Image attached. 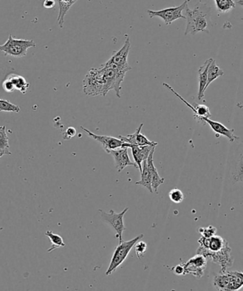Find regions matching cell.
Returning <instances> with one entry per match:
<instances>
[{"label": "cell", "instance_id": "1", "mask_svg": "<svg viewBox=\"0 0 243 291\" xmlns=\"http://www.w3.org/2000/svg\"><path fill=\"white\" fill-rule=\"evenodd\" d=\"M127 72L107 63L90 69L83 80V92L87 96H105L111 90H114L116 96L120 98L122 83Z\"/></svg>", "mask_w": 243, "mask_h": 291}, {"label": "cell", "instance_id": "2", "mask_svg": "<svg viewBox=\"0 0 243 291\" xmlns=\"http://www.w3.org/2000/svg\"><path fill=\"white\" fill-rule=\"evenodd\" d=\"M211 7H208L207 4L201 1L196 4L193 10H191L187 5L185 8L187 21L185 35H195L198 32L209 33L208 27L211 23Z\"/></svg>", "mask_w": 243, "mask_h": 291}, {"label": "cell", "instance_id": "3", "mask_svg": "<svg viewBox=\"0 0 243 291\" xmlns=\"http://www.w3.org/2000/svg\"><path fill=\"white\" fill-rule=\"evenodd\" d=\"M36 46L34 40L19 39L13 37L12 34H10L7 41L0 45V51H3L5 56L23 58L27 56L29 49L35 48Z\"/></svg>", "mask_w": 243, "mask_h": 291}, {"label": "cell", "instance_id": "4", "mask_svg": "<svg viewBox=\"0 0 243 291\" xmlns=\"http://www.w3.org/2000/svg\"><path fill=\"white\" fill-rule=\"evenodd\" d=\"M143 237L144 234H140L131 240L122 241V243H119L118 246L115 248L108 268L105 272L106 276L111 275L125 261L131 250L134 248L135 243Z\"/></svg>", "mask_w": 243, "mask_h": 291}, {"label": "cell", "instance_id": "5", "mask_svg": "<svg viewBox=\"0 0 243 291\" xmlns=\"http://www.w3.org/2000/svg\"><path fill=\"white\" fill-rule=\"evenodd\" d=\"M213 285L219 290H237L243 286V273L220 272L215 276Z\"/></svg>", "mask_w": 243, "mask_h": 291}, {"label": "cell", "instance_id": "6", "mask_svg": "<svg viewBox=\"0 0 243 291\" xmlns=\"http://www.w3.org/2000/svg\"><path fill=\"white\" fill-rule=\"evenodd\" d=\"M197 254H201L207 259H210L213 263H217L221 266L220 272H225L227 268L233 266V260L231 257V248L227 245L222 250L217 252H209L202 246L197 250Z\"/></svg>", "mask_w": 243, "mask_h": 291}, {"label": "cell", "instance_id": "7", "mask_svg": "<svg viewBox=\"0 0 243 291\" xmlns=\"http://www.w3.org/2000/svg\"><path fill=\"white\" fill-rule=\"evenodd\" d=\"M189 1L190 0H186L179 7H169V8L158 11L149 10H147V12L150 18L158 16V17L164 20V23L166 25H170L177 19H186V16L183 15L182 12L183 10H185Z\"/></svg>", "mask_w": 243, "mask_h": 291}, {"label": "cell", "instance_id": "8", "mask_svg": "<svg viewBox=\"0 0 243 291\" xmlns=\"http://www.w3.org/2000/svg\"><path fill=\"white\" fill-rule=\"evenodd\" d=\"M80 128L89 135L90 138H93V140L100 142L102 144L103 149L105 150V151L107 154H109V151H113V150L118 149V148H131V146H133V144L123 142L120 138H115V137L95 134L93 132L89 131V129L83 127V126H81Z\"/></svg>", "mask_w": 243, "mask_h": 291}, {"label": "cell", "instance_id": "9", "mask_svg": "<svg viewBox=\"0 0 243 291\" xmlns=\"http://www.w3.org/2000/svg\"><path fill=\"white\" fill-rule=\"evenodd\" d=\"M128 210H129V208H125L123 211L119 214L115 213L113 210H111V212L108 213L103 211V210H99L102 219L114 228L115 232H116L115 237L118 239L119 243L123 241L122 240V233H123L124 231L126 230L125 224H124V216H125Z\"/></svg>", "mask_w": 243, "mask_h": 291}, {"label": "cell", "instance_id": "10", "mask_svg": "<svg viewBox=\"0 0 243 291\" xmlns=\"http://www.w3.org/2000/svg\"><path fill=\"white\" fill-rule=\"evenodd\" d=\"M130 47L129 36L128 34H125V41L123 47L117 52H115L106 63L118 68V69H123V70L127 71L131 70V68L127 61L128 55H129Z\"/></svg>", "mask_w": 243, "mask_h": 291}, {"label": "cell", "instance_id": "11", "mask_svg": "<svg viewBox=\"0 0 243 291\" xmlns=\"http://www.w3.org/2000/svg\"><path fill=\"white\" fill-rule=\"evenodd\" d=\"M183 265L185 269V275L191 274L197 279H201L204 275V271L207 266V259L205 256L197 254Z\"/></svg>", "mask_w": 243, "mask_h": 291}, {"label": "cell", "instance_id": "12", "mask_svg": "<svg viewBox=\"0 0 243 291\" xmlns=\"http://www.w3.org/2000/svg\"><path fill=\"white\" fill-rule=\"evenodd\" d=\"M109 154L114 158L115 168H117L119 173L122 171L128 166H134L138 168V166L135 162H131L128 155V148H120L118 149L113 150L109 151Z\"/></svg>", "mask_w": 243, "mask_h": 291}, {"label": "cell", "instance_id": "13", "mask_svg": "<svg viewBox=\"0 0 243 291\" xmlns=\"http://www.w3.org/2000/svg\"><path fill=\"white\" fill-rule=\"evenodd\" d=\"M144 124L142 123L139 126L138 129L132 134L127 135V136H122L120 135L119 138L123 141V142H127L133 146H157L158 143L153 141L148 140L145 135L142 134L141 131L143 127Z\"/></svg>", "mask_w": 243, "mask_h": 291}, {"label": "cell", "instance_id": "14", "mask_svg": "<svg viewBox=\"0 0 243 291\" xmlns=\"http://www.w3.org/2000/svg\"><path fill=\"white\" fill-rule=\"evenodd\" d=\"M164 87L167 88L168 89H169L170 91H171L177 97V98H179L182 102H184V103L186 104L188 107L190 108L193 111V113H194V118L196 119L198 121L200 122L201 119L203 118H209L211 116V113L210 112V109L208 107V106L205 105H198V104H196V105L193 106L191 105V104L189 103L186 100H184V98H182L180 95L178 93L176 92L172 89V87H170L169 84H163Z\"/></svg>", "mask_w": 243, "mask_h": 291}, {"label": "cell", "instance_id": "15", "mask_svg": "<svg viewBox=\"0 0 243 291\" xmlns=\"http://www.w3.org/2000/svg\"><path fill=\"white\" fill-rule=\"evenodd\" d=\"M156 148L155 146H131V154L134 158L135 163L138 166L140 173L142 171V163L144 160H147L151 152Z\"/></svg>", "mask_w": 243, "mask_h": 291}, {"label": "cell", "instance_id": "16", "mask_svg": "<svg viewBox=\"0 0 243 291\" xmlns=\"http://www.w3.org/2000/svg\"><path fill=\"white\" fill-rule=\"evenodd\" d=\"M200 122L208 123L211 129L216 133L217 137H218L219 135H223V136L226 137L231 142H233L235 140L239 139L238 137L234 134V129H229L220 122L213 121L208 118H203L201 119Z\"/></svg>", "mask_w": 243, "mask_h": 291}, {"label": "cell", "instance_id": "17", "mask_svg": "<svg viewBox=\"0 0 243 291\" xmlns=\"http://www.w3.org/2000/svg\"><path fill=\"white\" fill-rule=\"evenodd\" d=\"M155 149H153L151 152L150 155L147 158V165L149 168V172H150L151 177V186H152L153 192L155 193L158 194V188L161 184H163L164 183V178L159 175L158 171L156 167L153 164V156L154 153Z\"/></svg>", "mask_w": 243, "mask_h": 291}, {"label": "cell", "instance_id": "18", "mask_svg": "<svg viewBox=\"0 0 243 291\" xmlns=\"http://www.w3.org/2000/svg\"><path fill=\"white\" fill-rule=\"evenodd\" d=\"M213 58H208L202 67L198 69V80L199 88L198 98V100H202L204 97V93L206 90V84L208 81V70L210 64H211Z\"/></svg>", "mask_w": 243, "mask_h": 291}, {"label": "cell", "instance_id": "19", "mask_svg": "<svg viewBox=\"0 0 243 291\" xmlns=\"http://www.w3.org/2000/svg\"><path fill=\"white\" fill-rule=\"evenodd\" d=\"M56 1L57 2L58 7H59L57 21L58 26H59L60 28L62 29L63 27L64 23H65L64 19H65L67 12L78 0H56Z\"/></svg>", "mask_w": 243, "mask_h": 291}, {"label": "cell", "instance_id": "20", "mask_svg": "<svg viewBox=\"0 0 243 291\" xmlns=\"http://www.w3.org/2000/svg\"><path fill=\"white\" fill-rule=\"evenodd\" d=\"M147 160H144L142 163V171L141 173V179L136 182L138 185H142L147 188L151 193H153L152 186H151V177L150 172L148 168Z\"/></svg>", "mask_w": 243, "mask_h": 291}, {"label": "cell", "instance_id": "21", "mask_svg": "<svg viewBox=\"0 0 243 291\" xmlns=\"http://www.w3.org/2000/svg\"><path fill=\"white\" fill-rule=\"evenodd\" d=\"M224 71L217 65L215 60L213 59V61L210 64L209 67H208V81L207 84H206V89H208V87H209L210 84L212 82L214 81L218 77L224 76Z\"/></svg>", "mask_w": 243, "mask_h": 291}, {"label": "cell", "instance_id": "22", "mask_svg": "<svg viewBox=\"0 0 243 291\" xmlns=\"http://www.w3.org/2000/svg\"><path fill=\"white\" fill-rule=\"evenodd\" d=\"M7 78H10L12 80L15 90H17V91L23 93V94H25L27 93V90L29 88V84L25 79V78L19 76V75L16 74H11Z\"/></svg>", "mask_w": 243, "mask_h": 291}, {"label": "cell", "instance_id": "23", "mask_svg": "<svg viewBox=\"0 0 243 291\" xmlns=\"http://www.w3.org/2000/svg\"><path fill=\"white\" fill-rule=\"evenodd\" d=\"M10 143L6 131V126H0V151L5 155H12L10 151Z\"/></svg>", "mask_w": 243, "mask_h": 291}, {"label": "cell", "instance_id": "24", "mask_svg": "<svg viewBox=\"0 0 243 291\" xmlns=\"http://www.w3.org/2000/svg\"><path fill=\"white\" fill-rule=\"evenodd\" d=\"M45 235L49 237L51 242V248L47 251L48 253H50V252L56 250V248L65 246V243L63 242V238L61 236L58 235V234H54L51 231H47Z\"/></svg>", "mask_w": 243, "mask_h": 291}, {"label": "cell", "instance_id": "25", "mask_svg": "<svg viewBox=\"0 0 243 291\" xmlns=\"http://www.w3.org/2000/svg\"><path fill=\"white\" fill-rule=\"evenodd\" d=\"M217 12L228 13L235 8V3L234 0H214Z\"/></svg>", "mask_w": 243, "mask_h": 291}, {"label": "cell", "instance_id": "26", "mask_svg": "<svg viewBox=\"0 0 243 291\" xmlns=\"http://www.w3.org/2000/svg\"><path fill=\"white\" fill-rule=\"evenodd\" d=\"M19 106L13 104L10 100L1 99L0 98V112L19 113Z\"/></svg>", "mask_w": 243, "mask_h": 291}, {"label": "cell", "instance_id": "27", "mask_svg": "<svg viewBox=\"0 0 243 291\" xmlns=\"http://www.w3.org/2000/svg\"><path fill=\"white\" fill-rule=\"evenodd\" d=\"M169 197L171 202L175 204H180L184 199V195L182 190L174 188L171 190L169 193Z\"/></svg>", "mask_w": 243, "mask_h": 291}, {"label": "cell", "instance_id": "28", "mask_svg": "<svg viewBox=\"0 0 243 291\" xmlns=\"http://www.w3.org/2000/svg\"><path fill=\"white\" fill-rule=\"evenodd\" d=\"M134 248L137 256H138V259H141V258L147 252V245L144 241H138V242L135 243Z\"/></svg>", "mask_w": 243, "mask_h": 291}, {"label": "cell", "instance_id": "29", "mask_svg": "<svg viewBox=\"0 0 243 291\" xmlns=\"http://www.w3.org/2000/svg\"><path fill=\"white\" fill-rule=\"evenodd\" d=\"M199 232L202 234V237L210 238L215 235L216 234V228L213 226H209L208 227L199 228Z\"/></svg>", "mask_w": 243, "mask_h": 291}, {"label": "cell", "instance_id": "30", "mask_svg": "<svg viewBox=\"0 0 243 291\" xmlns=\"http://www.w3.org/2000/svg\"><path fill=\"white\" fill-rule=\"evenodd\" d=\"M3 87V89L7 93H12L15 91L14 84H13L12 80L8 78H7L6 79L4 80Z\"/></svg>", "mask_w": 243, "mask_h": 291}, {"label": "cell", "instance_id": "31", "mask_svg": "<svg viewBox=\"0 0 243 291\" xmlns=\"http://www.w3.org/2000/svg\"><path fill=\"white\" fill-rule=\"evenodd\" d=\"M76 134V129L74 128L70 127L68 128L65 131V135H64L63 139L65 140H69V139L74 138Z\"/></svg>", "mask_w": 243, "mask_h": 291}, {"label": "cell", "instance_id": "32", "mask_svg": "<svg viewBox=\"0 0 243 291\" xmlns=\"http://www.w3.org/2000/svg\"><path fill=\"white\" fill-rule=\"evenodd\" d=\"M172 272L175 275H185V269H184V265H177V266L173 267Z\"/></svg>", "mask_w": 243, "mask_h": 291}, {"label": "cell", "instance_id": "33", "mask_svg": "<svg viewBox=\"0 0 243 291\" xmlns=\"http://www.w3.org/2000/svg\"><path fill=\"white\" fill-rule=\"evenodd\" d=\"M56 0H45L43 3V6L46 9L54 8L56 5Z\"/></svg>", "mask_w": 243, "mask_h": 291}, {"label": "cell", "instance_id": "34", "mask_svg": "<svg viewBox=\"0 0 243 291\" xmlns=\"http://www.w3.org/2000/svg\"><path fill=\"white\" fill-rule=\"evenodd\" d=\"M237 4L243 7V0H238V1H237Z\"/></svg>", "mask_w": 243, "mask_h": 291}, {"label": "cell", "instance_id": "35", "mask_svg": "<svg viewBox=\"0 0 243 291\" xmlns=\"http://www.w3.org/2000/svg\"><path fill=\"white\" fill-rule=\"evenodd\" d=\"M4 155H4L3 152L0 151V158H1L2 157L4 156Z\"/></svg>", "mask_w": 243, "mask_h": 291}]
</instances>
